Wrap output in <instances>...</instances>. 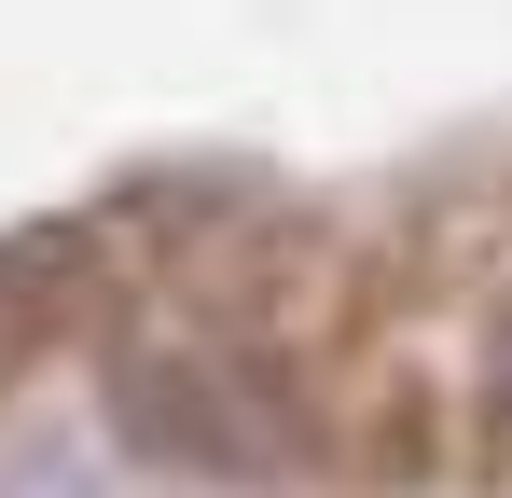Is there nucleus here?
Wrapping results in <instances>:
<instances>
[{
  "instance_id": "obj_1",
  "label": "nucleus",
  "mask_w": 512,
  "mask_h": 498,
  "mask_svg": "<svg viewBox=\"0 0 512 498\" xmlns=\"http://www.w3.org/2000/svg\"><path fill=\"white\" fill-rule=\"evenodd\" d=\"M485 415H499V443H512V319H499V360H485Z\"/></svg>"
}]
</instances>
